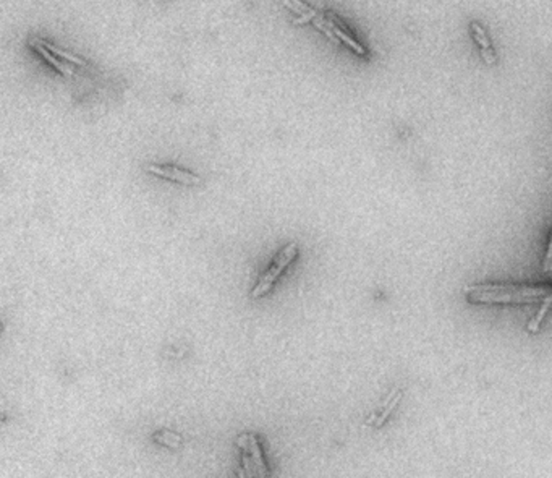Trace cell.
Instances as JSON below:
<instances>
[{"instance_id": "obj_4", "label": "cell", "mask_w": 552, "mask_h": 478, "mask_svg": "<svg viewBox=\"0 0 552 478\" xmlns=\"http://www.w3.org/2000/svg\"><path fill=\"white\" fill-rule=\"evenodd\" d=\"M472 31H473V36L476 39V43L479 44V49H481V55L484 58L486 65H494L497 58L494 55L493 47H490V41H489L486 31L478 23H472Z\"/></svg>"}, {"instance_id": "obj_6", "label": "cell", "mask_w": 552, "mask_h": 478, "mask_svg": "<svg viewBox=\"0 0 552 478\" xmlns=\"http://www.w3.org/2000/svg\"><path fill=\"white\" fill-rule=\"evenodd\" d=\"M325 23H327V26H329V28L332 29V31L335 33V36L339 37V39L342 41V43H345L346 46H349L352 50H355V52H356L358 55H366V50H364V47H363L361 44H358L356 41H355V39H353L349 33L345 31V29H342L339 25H335L331 18H325Z\"/></svg>"}, {"instance_id": "obj_9", "label": "cell", "mask_w": 552, "mask_h": 478, "mask_svg": "<svg viewBox=\"0 0 552 478\" xmlns=\"http://www.w3.org/2000/svg\"><path fill=\"white\" fill-rule=\"evenodd\" d=\"M402 401V394H397V397L389 404V405H387L385 407V410L379 415V416H377V423H376V426H377V428H379V426H382L384 423H385V420H387V416H389L391 413H392V410L395 409V407H397V404L398 402H400Z\"/></svg>"}, {"instance_id": "obj_7", "label": "cell", "mask_w": 552, "mask_h": 478, "mask_svg": "<svg viewBox=\"0 0 552 478\" xmlns=\"http://www.w3.org/2000/svg\"><path fill=\"white\" fill-rule=\"evenodd\" d=\"M43 44H44V46H46V47H47L52 54H55V55H58V57H62V58L68 60V62H71V64H76V65H79V67H86V65H88V64H86L85 60L81 58V57L73 55V54H70V52H65V50L58 49V47H57V46H54V44L46 43V41H43Z\"/></svg>"}, {"instance_id": "obj_5", "label": "cell", "mask_w": 552, "mask_h": 478, "mask_svg": "<svg viewBox=\"0 0 552 478\" xmlns=\"http://www.w3.org/2000/svg\"><path fill=\"white\" fill-rule=\"evenodd\" d=\"M31 46L37 50L40 55H43V58L46 60V62H49L50 65H52V67L57 70V72H60V73L65 75V76H71V75L75 73L73 68H71L70 65H65V64H62V62H58V60H57L52 54H50V50L43 44V41H39V39H37V41H31Z\"/></svg>"}, {"instance_id": "obj_8", "label": "cell", "mask_w": 552, "mask_h": 478, "mask_svg": "<svg viewBox=\"0 0 552 478\" xmlns=\"http://www.w3.org/2000/svg\"><path fill=\"white\" fill-rule=\"evenodd\" d=\"M313 25H314L316 28H318L321 33H324L327 37H329V39L332 41V43H335V44H339V43H340V39L335 36V33L332 31V29H331L329 26H327V23H325V18H324L322 15H318V16H316V18L313 19Z\"/></svg>"}, {"instance_id": "obj_10", "label": "cell", "mask_w": 552, "mask_h": 478, "mask_svg": "<svg viewBox=\"0 0 552 478\" xmlns=\"http://www.w3.org/2000/svg\"><path fill=\"white\" fill-rule=\"evenodd\" d=\"M316 16H318V12H316V10H310V12H304V13H301L298 18H295L292 23H293V25H304V23L313 22Z\"/></svg>"}, {"instance_id": "obj_1", "label": "cell", "mask_w": 552, "mask_h": 478, "mask_svg": "<svg viewBox=\"0 0 552 478\" xmlns=\"http://www.w3.org/2000/svg\"><path fill=\"white\" fill-rule=\"evenodd\" d=\"M296 256H298V245H296L295 242L289 243V245H285L277 253V256L274 258L271 268L262 274V277L258 281L256 286H254V289L250 293V297L253 300H258V298L264 297V295H268L271 292L272 286L275 284V281L282 276V272L290 266V263Z\"/></svg>"}, {"instance_id": "obj_2", "label": "cell", "mask_w": 552, "mask_h": 478, "mask_svg": "<svg viewBox=\"0 0 552 478\" xmlns=\"http://www.w3.org/2000/svg\"><path fill=\"white\" fill-rule=\"evenodd\" d=\"M237 446L241 449V461H243V470L247 476H269V467L264 461V455L261 451V444L256 434L253 433H243L238 436Z\"/></svg>"}, {"instance_id": "obj_11", "label": "cell", "mask_w": 552, "mask_h": 478, "mask_svg": "<svg viewBox=\"0 0 552 478\" xmlns=\"http://www.w3.org/2000/svg\"><path fill=\"white\" fill-rule=\"evenodd\" d=\"M283 5H285V7H287V8H289V10H292V12H293V13H298V15H301V13H304V12H303V10H301V8H298V7H296V5H295V4H293V2H292V0H283Z\"/></svg>"}, {"instance_id": "obj_3", "label": "cell", "mask_w": 552, "mask_h": 478, "mask_svg": "<svg viewBox=\"0 0 552 478\" xmlns=\"http://www.w3.org/2000/svg\"><path fill=\"white\" fill-rule=\"evenodd\" d=\"M146 170L151 172V174H154V175H159V177L167 178V180H173V182H177V184H181V185H199L201 184V178L198 175L191 174V172L183 170V169L173 167V166L149 164V166H146Z\"/></svg>"}]
</instances>
